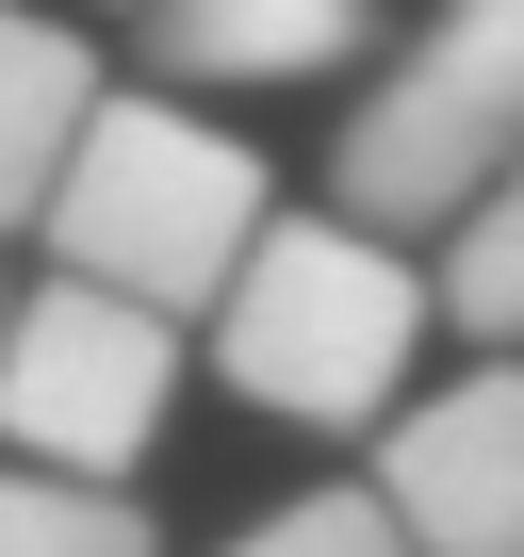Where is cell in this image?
<instances>
[{
	"instance_id": "1",
	"label": "cell",
	"mask_w": 524,
	"mask_h": 557,
	"mask_svg": "<svg viewBox=\"0 0 524 557\" xmlns=\"http://www.w3.org/2000/svg\"><path fill=\"white\" fill-rule=\"evenodd\" d=\"M426 312H442V278L328 197V213H279L246 246V278L213 296V361L279 426H394L410 361H426Z\"/></svg>"
},
{
	"instance_id": "2",
	"label": "cell",
	"mask_w": 524,
	"mask_h": 557,
	"mask_svg": "<svg viewBox=\"0 0 524 557\" xmlns=\"http://www.w3.org/2000/svg\"><path fill=\"white\" fill-rule=\"evenodd\" d=\"M279 230V181H262L246 132L180 115V99H99V132L66 148V197H50V262L66 278H115L148 312H213L246 246Z\"/></svg>"
},
{
	"instance_id": "3",
	"label": "cell",
	"mask_w": 524,
	"mask_h": 557,
	"mask_svg": "<svg viewBox=\"0 0 524 557\" xmlns=\"http://www.w3.org/2000/svg\"><path fill=\"white\" fill-rule=\"evenodd\" d=\"M508 164H524V0H442L361 83V115L328 148V197L410 246V230H459Z\"/></svg>"
},
{
	"instance_id": "4",
	"label": "cell",
	"mask_w": 524,
	"mask_h": 557,
	"mask_svg": "<svg viewBox=\"0 0 524 557\" xmlns=\"http://www.w3.org/2000/svg\"><path fill=\"white\" fill-rule=\"evenodd\" d=\"M180 394V312L115 296V278H34L17 329H0V459H50V475H132L148 426Z\"/></svg>"
},
{
	"instance_id": "5",
	"label": "cell",
	"mask_w": 524,
	"mask_h": 557,
	"mask_svg": "<svg viewBox=\"0 0 524 557\" xmlns=\"http://www.w3.org/2000/svg\"><path fill=\"white\" fill-rule=\"evenodd\" d=\"M377 492L426 557H524V377L475 361L377 426Z\"/></svg>"
},
{
	"instance_id": "6",
	"label": "cell",
	"mask_w": 524,
	"mask_h": 557,
	"mask_svg": "<svg viewBox=\"0 0 524 557\" xmlns=\"http://www.w3.org/2000/svg\"><path fill=\"white\" fill-rule=\"evenodd\" d=\"M83 132H99V66H83V34L34 17V0H0V230H50Z\"/></svg>"
},
{
	"instance_id": "7",
	"label": "cell",
	"mask_w": 524,
	"mask_h": 557,
	"mask_svg": "<svg viewBox=\"0 0 524 557\" xmlns=\"http://www.w3.org/2000/svg\"><path fill=\"white\" fill-rule=\"evenodd\" d=\"M361 50V0H148L164 83H328Z\"/></svg>"
},
{
	"instance_id": "8",
	"label": "cell",
	"mask_w": 524,
	"mask_h": 557,
	"mask_svg": "<svg viewBox=\"0 0 524 557\" xmlns=\"http://www.w3.org/2000/svg\"><path fill=\"white\" fill-rule=\"evenodd\" d=\"M0 557H148V508L50 459H0Z\"/></svg>"
},
{
	"instance_id": "9",
	"label": "cell",
	"mask_w": 524,
	"mask_h": 557,
	"mask_svg": "<svg viewBox=\"0 0 524 557\" xmlns=\"http://www.w3.org/2000/svg\"><path fill=\"white\" fill-rule=\"evenodd\" d=\"M442 312H459L475 345H524V164L442 230Z\"/></svg>"
},
{
	"instance_id": "10",
	"label": "cell",
	"mask_w": 524,
	"mask_h": 557,
	"mask_svg": "<svg viewBox=\"0 0 524 557\" xmlns=\"http://www.w3.org/2000/svg\"><path fill=\"white\" fill-rule=\"evenodd\" d=\"M229 557H426V541L394 524V492H377V475H361V492L328 475V492H296V508H262Z\"/></svg>"
},
{
	"instance_id": "11",
	"label": "cell",
	"mask_w": 524,
	"mask_h": 557,
	"mask_svg": "<svg viewBox=\"0 0 524 557\" xmlns=\"http://www.w3.org/2000/svg\"><path fill=\"white\" fill-rule=\"evenodd\" d=\"M0 329H17V296H0Z\"/></svg>"
}]
</instances>
